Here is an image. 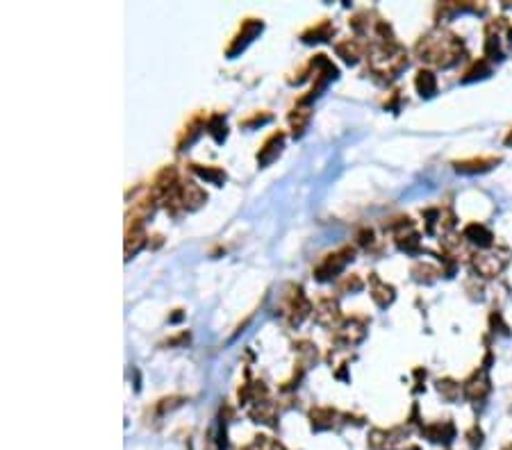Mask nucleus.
Returning <instances> with one entry per match:
<instances>
[{"label": "nucleus", "mask_w": 512, "mask_h": 450, "mask_svg": "<svg viewBox=\"0 0 512 450\" xmlns=\"http://www.w3.org/2000/svg\"><path fill=\"white\" fill-rule=\"evenodd\" d=\"M492 389L490 378H487V369H478L473 371L467 380L462 382V396L471 400V402H483L487 398V393Z\"/></svg>", "instance_id": "0eeeda50"}, {"label": "nucleus", "mask_w": 512, "mask_h": 450, "mask_svg": "<svg viewBox=\"0 0 512 450\" xmlns=\"http://www.w3.org/2000/svg\"><path fill=\"white\" fill-rule=\"evenodd\" d=\"M422 433L431 439L433 444H449L455 437V428H453L451 421H437V423L426 426Z\"/></svg>", "instance_id": "dca6fc26"}, {"label": "nucleus", "mask_w": 512, "mask_h": 450, "mask_svg": "<svg viewBox=\"0 0 512 450\" xmlns=\"http://www.w3.org/2000/svg\"><path fill=\"white\" fill-rule=\"evenodd\" d=\"M337 412L333 407H314L310 409V423H312L314 430H331L337 421Z\"/></svg>", "instance_id": "6ab92c4d"}, {"label": "nucleus", "mask_w": 512, "mask_h": 450, "mask_svg": "<svg viewBox=\"0 0 512 450\" xmlns=\"http://www.w3.org/2000/svg\"><path fill=\"white\" fill-rule=\"evenodd\" d=\"M314 318H317V323H321V325H328V328H333L340 323V305H337V300L333 298H321L317 302V307H314Z\"/></svg>", "instance_id": "9d476101"}, {"label": "nucleus", "mask_w": 512, "mask_h": 450, "mask_svg": "<svg viewBox=\"0 0 512 450\" xmlns=\"http://www.w3.org/2000/svg\"><path fill=\"white\" fill-rule=\"evenodd\" d=\"M180 196H182V205H185L187 212H194V209L203 207L207 200V194L196 185V182H182Z\"/></svg>", "instance_id": "f8f14e48"}, {"label": "nucleus", "mask_w": 512, "mask_h": 450, "mask_svg": "<svg viewBox=\"0 0 512 450\" xmlns=\"http://www.w3.org/2000/svg\"><path fill=\"white\" fill-rule=\"evenodd\" d=\"M510 257L512 253L504 246H492V248H485V251H480L471 257V269L473 273H478L480 278H497L506 271V266L510 264Z\"/></svg>", "instance_id": "f03ea898"}, {"label": "nucleus", "mask_w": 512, "mask_h": 450, "mask_svg": "<svg viewBox=\"0 0 512 450\" xmlns=\"http://www.w3.org/2000/svg\"><path fill=\"white\" fill-rule=\"evenodd\" d=\"M501 450H512V444H508L506 448H501Z\"/></svg>", "instance_id": "72a5a7b5"}, {"label": "nucleus", "mask_w": 512, "mask_h": 450, "mask_svg": "<svg viewBox=\"0 0 512 450\" xmlns=\"http://www.w3.org/2000/svg\"><path fill=\"white\" fill-rule=\"evenodd\" d=\"M271 114L269 112H260V114H253L251 118H246V121H242L240 125L242 127H255V125H264V123H269L271 121Z\"/></svg>", "instance_id": "c756f323"}, {"label": "nucleus", "mask_w": 512, "mask_h": 450, "mask_svg": "<svg viewBox=\"0 0 512 450\" xmlns=\"http://www.w3.org/2000/svg\"><path fill=\"white\" fill-rule=\"evenodd\" d=\"M205 125H207V118L203 116V114H196V116H191L189 121H187V125H185V130L180 132V136H178V150H185V148H189L191 143H194L200 134H203V130H205Z\"/></svg>", "instance_id": "1a4fd4ad"}, {"label": "nucleus", "mask_w": 512, "mask_h": 450, "mask_svg": "<svg viewBox=\"0 0 512 450\" xmlns=\"http://www.w3.org/2000/svg\"><path fill=\"white\" fill-rule=\"evenodd\" d=\"M310 109H305V107H300V105H296L294 109H291L289 112V125H291V132H294V136H300L305 132V127H307V123H310Z\"/></svg>", "instance_id": "b1692460"}, {"label": "nucleus", "mask_w": 512, "mask_h": 450, "mask_svg": "<svg viewBox=\"0 0 512 450\" xmlns=\"http://www.w3.org/2000/svg\"><path fill=\"white\" fill-rule=\"evenodd\" d=\"M191 171H194L200 180L212 182V185H216V187H221L223 182H226V171L219 169V167H203V164H191Z\"/></svg>", "instance_id": "5701e85b"}, {"label": "nucleus", "mask_w": 512, "mask_h": 450, "mask_svg": "<svg viewBox=\"0 0 512 450\" xmlns=\"http://www.w3.org/2000/svg\"><path fill=\"white\" fill-rule=\"evenodd\" d=\"M413 275H415V280H419V282H433L437 275H440V271L435 269V266H431V264H415L413 266Z\"/></svg>", "instance_id": "cd10ccee"}, {"label": "nucleus", "mask_w": 512, "mask_h": 450, "mask_svg": "<svg viewBox=\"0 0 512 450\" xmlns=\"http://www.w3.org/2000/svg\"><path fill=\"white\" fill-rule=\"evenodd\" d=\"M337 55L346 62V64H355L360 57H362V50H364V45L358 41V39H344L337 43Z\"/></svg>", "instance_id": "412c9836"}, {"label": "nucleus", "mask_w": 512, "mask_h": 450, "mask_svg": "<svg viewBox=\"0 0 512 450\" xmlns=\"http://www.w3.org/2000/svg\"><path fill=\"white\" fill-rule=\"evenodd\" d=\"M358 241L362 246H371L373 244V232H371V230H362V232L358 234Z\"/></svg>", "instance_id": "2f4dec72"}, {"label": "nucleus", "mask_w": 512, "mask_h": 450, "mask_svg": "<svg viewBox=\"0 0 512 450\" xmlns=\"http://www.w3.org/2000/svg\"><path fill=\"white\" fill-rule=\"evenodd\" d=\"M417 57L437 69H451L464 57V43L458 34L446 30H433L424 34L415 45Z\"/></svg>", "instance_id": "f257e3e1"}, {"label": "nucleus", "mask_w": 512, "mask_h": 450, "mask_svg": "<svg viewBox=\"0 0 512 450\" xmlns=\"http://www.w3.org/2000/svg\"><path fill=\"white\" fill-rule=\"evenodd\" d=\"M312 302L305 298L303 289L298 287V284H289L287 287V293L282 296V305H280V314L285 316V321L289 325H300L303 323V318L310 316V311H312Z\"/></svg>", "instance_id": "7ed1b4c3"}, {"label": "nucleus", "mask_w": 512, "mask_h": 450, "mask_svg": "<svg viewBox=\"0 0 512 450\" xmlns=\"http://www.w3.org/2000/svg\"><path fill=\"white\" fill-rule=\"evenodd\" d=\"M205 130H207L209 134H212V139H214L216 143H223V141H226V136H228L226 116H223V114H212V116H207Z\"/></svg>", "instance_id": "393cba45"}, {"label": "nucleus", "mask_w": 512, "mask_h": 450, "mask_svg": "<svg viewBox=\"0 0 512 450\" xmlns=\"http://www.w3.org/2000/svg\"><path fill=\"white\" fill-rule=\"evenodd\" d=\"M276 416H278V409H276V405H273L271 400L255 402V407L251 409V419L255 421V423L273 426V423H276Z\"/></svg>", "instance_id": "aec40b11"}, {"label": "nucleus", "mask_w": 512, "mask_h": 450, "mask_svg": "<svg viewBox=\"0 0 512 450\" xmlns=\"http://www.w3.org/2000/svg\"><path fill=\"white\" fill-rule=\"evenodd\" d=\"M501 162V157H473V160H462L455 162V171L464 173V176H473V173H485L494 169Z\"/></svg>", "instance_id": "2eb2a0df"}, {"label": "nucleus", "mask_w": 512, "mask_h": 450, "mask_svg": "<svg viewBox=\"0 0 512 450\" xmlns=\"http://www.w3.org/2000/svg\"><path fill=\"white\" fill-rule=\"evenodd\" d=\"M462 237L467 239L469 244L473 246H478V248H492V244H494V234H492V230L487 225H483V223H469V225H464L462 230Z\"/></svg>", "instance_id": "9b49d317"}, {"label": "nucleus", "mask_w": 512, "mask_h": 450, "mask_svg": "<svg viewBox=\"0 0 512 450\" xmlns=\"http://www.w3.org/2000/svg\"><path fill=\"white\" fill-rule=\"evenodd\" d=\"M401 442L399 430H371L369 435V446L371 450H394Z\"/></svg>", "instance_id": "4468645a"}, {"label": "nucleus", "mask_w": 512, "mask_h": 450, "mask_svg": "<svg viewBox=\"0 0 512 450\" xmlns=\"http://www.w3.org/2000/svg\"><path fill=\"white\" fill-rule=\"evenodd\" d=\"M437 391H440L446 400H455V398H460L462 384H458V382H453V380L446 378V380H440V382H437Z\"/></svg>", "instance_id": "bb28decb"}, {"label": "nucleus", "mask_w": 512, "mask_h": 450, "mask_svg": "<svg viewBox=\"0 0 512 450\" xmlns=\"http://www.w3.org/2000/svg\"><path fill=\"white\" fill-rule=\"evenodd\" d=\"M146 232L141 225H130L125 230V260H132V257L141 251L146 246Z\"/></svg>", "instance_id": "a211bd4d"}, {"label": "nucleus", "mask_w": 512, "mask_h": 450, "mask_svg": "<svg viewBox=\"0 0 512 450\" xmlns=\"http://www.w3.org/2000/svg\"><path fill=\"white\" fill-rule=\"evenodd\" d=\"M282 146H285V132H282V130L271 132L267 139H264V143H262V148L258 150V155H255V160H258V167H269L273 160H278Z\"/></svg>", "instance_id": "6e6552de"}, {"label": "nucleus", "mask_w": 512, "mask_h": 450, "mask_svg": "<svg viewBox=\"0 0 512 450\" xmlns=\"http://www.w3.org/2000/svg\"><path fill=\"white\" fill-rule=\"evenodd\" d=\"M506 146H512V130H510V134L506 136Z\"/></svg>", "instance_id": "473e14b6"}, {"label": "nucleus", "mask_w": 512, "mask_h": 450, "mask_svg": "<svg viewBox=\"0 0 512 450\" xmlns=\"http://www.w3.org/2000/svg\"><path fill=\"white\" fill-rule=\"evenodd\" d=\"M415 87L419 91V96L422 98H431L437 94V78L433 76L431 71H419L417 73V78H415Z\"/></svg>", "instance_id": "4be33fe9"}, {"label": "nucleus", "mask_w": 512, "mask_h": 450, "mask_svg": "<svg viewBox=\"0 0 512 450\" xmlns=\"http://www.w3.org/2000/svg\"><path fill=\"white\" fill-rule=\"evenodd\" d=\"M333 36H335V25L328 21V18H324V21H319L317 25L307 27V30L300 34V39L305 43H319V41L333 39Z\"/></svg>", "instance_id": "f3484780"}, {"label": "nucleus", "mask_w": 512, "mask_h": 450, "mask_svg": "<svg viewBox=\"0 0 512 450\" xmlns=\"http://www.w3.org/2000/svg\"><path fill=\"white\" fill-rule=\"evenodd\" d=\"M353 255H355V248L353 246H342L340 251H335L331 255H326L321 264L314 269V278L319 282H328V280H335L337 275H340L346 264L353 262Z\"/></svg>", "instance_id": "20e7f679"}, {"label": "nucleus", "mask_w": 512, "mask_h": 450, "mask_svg": "<svg viewBox=\"0 0 512 450\" xmlns=\"http://www.w3.org/2000/svg\"><path fill=\"white\" fill-rule=\"evenodd\" d=\"M371 298H373V302H376L378 307H389L392 302H394V298H396V291H394L392 284L382 282L378 275L373 273L371 275Z\"/></svg>", "instance_id": "ddd939ff"}, {"label": "nucleus", "mask_w": 512, "mask_h": 450, "mask_svg": "<svg viewBox=\"0 0 512 450\" xmlns=\"http://www.w3.org/2000/svg\"><path fill=\"white\" fill-rule=\"evenodd\" d=\"M485 76H490V64H487V59H480V62H473V66L464 73L462 82H471V80L485 78Z\"/></svg>", "instance_id": "c85d7f7f"}, {"label": "nucleus", "mask_w": 512, "mask_h": 450, "mask_svg": "<svg viewBox=\"0 0 512 450\" xmlns=\"http://www.w3.org/2000/svg\"><path fill=\"white\" fill-rule=\"evenodd\" d=\"M410 450H419V448H417V446H413V448H410Z\"/></svg>", "instance_id": "f704fd0d"}, {"label": "nucleus", "mask_w": 512, "mask_h": 450, "mask_svg": "<svg viewBox=\"0 0 512 450\" xmlns=\"http://www.w3.org/2000/svg\"><path fill=\"white\" fill-rule=\"evenodd\" d=\"M369 321L364 316H351L335 330V342L340 346H355L367 337Z\"/></svg>", "instance_id": "39448f33"}, {"label": "nucleus", "mask_w": 512, "mask_h": 450, "mask_svg": "<svg viewBox=\"0 0 512 450\" xmlns=\"http://www.w3.org/2000/svg\"><path fill=\"white\" fill-rule=\"evenodd\" d=\"M362 287H364V282L358 275H349V278L340 282V291H360Z\"/></svg>", "instance_id": "7c9ffc66"}, {"label": "nucleus", "mask_w": 512, "mask_h": 450, "mask_svg": "<svg viewBox=\"0 0 512 450\" xmlns=\"http://www.w3.org/2000/svg\"><path fill=\"white\" fill-rule=\"evenodd\" d=\"M262 27H264V23L260 21V18H246V21L242 23V27H240V32L233 36L230 45L226 48L228 57H235V55H240L246 48V45H249L255 39V36L262 32Z\"/></svg>", "instance_id": "423d86ee"}, {"label": "nucleus", "mask_w": 512, "mask_h": 450, "mask_svg": "<svg viewBox=\"0 0 512 450\" xmlns=\"http://www.w3.org/2000/svg\"><path fill=\"white\" fill-rule=\"evenodd\" d=\"M182 402H185V398L182 396H169V398H162V400H158L155 402V407H153V412L158 416H164V414H169V412H173V409H178Z\"/></svg>", "instance_id": "a878e982"}]
</instances>
